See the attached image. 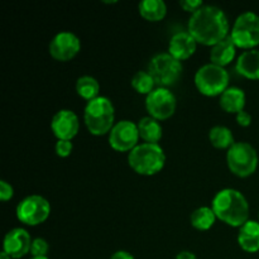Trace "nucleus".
<instances>
[{
    "label": "nucleus",
    "instance_id": "c85d7f7f",
    "mask_svg": "<svg viewBox=\"0 0 259 259\" xmlns=\"http://www.w3.org/2000/svg\"><path fill=\"white\" fill-rule=\"evenodd\" d=\"M180 5L184 10L194 14L197 9L202 7V2H200V0H182V2H180Z\"/></svg>",
    "mask_w": 259,
    "mask_h": 259
},
{
    "label": "nucleus",
    "instance_id": "bb28decb",
    "mask_svg": "<svg viewBox=\"0 0 259 259\" xmlns=\"http://www.w3.org/2000/svg\"><path fill=\"white\" fill-rule=\"evenodd\" d=\"M72 149L73 146L71 141H58L56 143V154L61 158H66V157L70 156Z\"/></svg>",
    "mask_w": 259,
    "mask_h": 259
},
{
    "label": "nucleus",
    "instance_id": "f8f14e48",
    "mask_svg": "<svg viewBox=\"0 0 259 259\" xmlns=\"http://www.w3.org/2000/svg\"><path fill=\"white\" fill-rule=\"evenodd\" d=\"M81 42L71 32H61L53 37L50 43V53L57 61H70L80 52Z\"/></svg>",
    "mask_w": 259,
    "mask_h": 259
},
{
    "label": "nucleus",
    "instance_id": "dca6fc26",
    "mask_svg": "<svg viewBox=\"0 0 259 259\" xmlns=\"http://www.w3.org/2000/svg\"><path fill=\"white\" fill-rule=\"evenodd\" d=\"M238 243L240 248L248 253H255L259 250V223L248 220L240 227L238 234Z\"/></svg>",
    "mask_w": 259,
    "mask_h": 259
},
{
    "label": "nucleus",
    "instance_id": "6e6552de",
    "mask_svg": "<svg viewBox=\"0 0 259 259\" xmlns=\"http://www.w3.org/2000/svg\"><path fill=\"white\" fill-rule=\"evenodd\" d=\"M233 42L238 48L253 50L259 45V17L253 12L240 14L230 33Z\"/></svg>",
    "mask_w": 259,
    "mask_h": 259
},
{
    "label": "nucleus",
    "instance_id": "f257e3e1",
    "mask_svg": "<svg viewBox=\"0 0 259 259\" xmlns=\"http://www.w3.org/2000/svg\"><path fill=\"white\" fill-rule=\"evenodd\" d=\"M189 33L197 43L212 47L229 35V22L220 8L202 5L190 18Z\"/></svg>",
    "mask_w": 259,
    "mask_h": 259
},
{
    "label": "nucleus",
    "instance_id": "2f4dec72",
    "mask_svg": "<svg viewBox=\"0 0 259 259\" xmlns=\"http://www.w3.org/2000/svg\"><path fill=\"white\" fill-rule=\"evenodd\" d=\"M176 259H197L196 255L191 252H187V250H184V252H180L177 254Z\"/></svg>",
    "mask_w": 259,
    "mask_h": 259
},
{
    "label": "nucleus",
    "instance_id": "4be33fe9",
    "mask_svg": "<svg viewBox=\"0 0 259 259\" xmlns=\"http://www.w3.org/2000/svg\"><path fill=\"white\" fill-rule=\"evenodd\" d=\"M209 139L210 143L218 149H229L235 143L232 131L223 125H217L210 129Z\"/></svg>",
    "mask_w": 259,
    "mask_h": 259
},
{
    "label": "nucleus",
    "instance_id": "a211bd4d",
    "mask_svg": "<svg viewBox=\"0 0 259 259\" xmlns=\"http://www.w3.org/2000/svg\"><path fill=\"white\" fill-rule=\"evenodd\" d=\"M235 70L244 77L259 80V51L249 50L239 56Z\"/></svg>",
    "mask_w": 259,
    "mask_h": 259
},
{
    "label": "nucleus",
    "instance_id": "423d86ee",
    "mask_svg": "<svg viewBox=\"0 0 259 259\" xmlns=\"http://www.w3.org/2000/svg\"><path fill=\"white\" fill-rule=\"evenodd\" d=\"M148 73L158 88H166L176 83L181 77V61L172 57L169 53H159L154 56L148 65Z\"/></svg>",
    "mask_w": 259,
    "mask_h": 259
},
{
    "label": "nucleus",
    "instance_id": "ddd939ff",
    "mask_svg": "<svg viewBox=\"0 0 259 259\" xmlns=\"http://www.w3.org/2000/svg\"><path fill=\"white\" fill-rule=\"evenodd\" d=\"M78 128H80V121L77 115L72 110L67 109L57 111L51 121V129L58 141L73 139L78 133Z\"/></svg>",
    "mask_w": 259,
    "mask_h": 259
},
{
    "label": "nucleus",
    "instance_id": "20e7f679",
    "mask_svg": "<svg viewBox=\"0 0 259 259\" xmlns=\"http://www.w3.org/2000/svg\"><path fill=\"white\" fill-rule=\"evenodd\" d=\"M129 166L142 176H152L164 167L166 156L158 144L142 143L129 152Z\"/></svg>",
    "mask_w": 259,
    "mask_h": 259
},
{
    "label": "nucleus",
    "instance_id": "39448f33",
    "mask_svg": "<svg viewBox=\"0 0 259 259\" xmlns=\"http://www.w3.org/2000/svg\"><path fill=\"white\" fill-rule=\"evenodd\" d=\"M195 85L205 96H219L229 85V73L224 67L207 63L197 70L195 75Z\"/></svg>",
    "mask_w": 259,
    "mask_h": 259
},
{
    "label": "nucleus",
    "instance_id": "2eb2a0df",
    "mask_svg": "<svg viewBox=\"0 0 259 259\" xmlns=\"http://www.w3.org/2000/svg\"><path fill=\"white\" fill-rule=\"evenodd\" d=\"M197 42L189 32H179L171 38L168 45V53L179 61L191 57L196 51Z\"/></svg>",
    "mask_w": 259,
    "mask_h": 259
},
{
    "label": "nucleus",
    "instance_id": "72a5a7b5",
    "mask_svg": "<svg viewBox=\"0 0 259 259\" xmlns=\"http://www.w3.org/2000/svg\"><path fill=\"white\" fill-rule=\"evenodd\" d=\"M30 259H48L47 257H33V258H30Z\"/></svg>",
    "mask_w": 259,
    "mask_h": 259
},
{
    "label": "nucleus",
    "instance_id": "5701e85b",
    "mask_svg": "<svg viewBox=\"0 0 259 259\" xmlns=\"http://www.w3.org/2000/svg\"><path fill=\"white\" fill-rule=\"evenodd\" d=\"M217 215L212 207L202 206L195 210L191 215V225L197 230H209L215 224Z\"/></svg>",
    "mask_w": 259,
    "mask_h": 259
},
{
    "label": "nucleus",
    "instance_id": "f03ea898",
    "mask_svg": "<svg viewBox=\"0 0 259 259\" xmlns=\"http://www.w3.org/2000/svg\"><path fill=\"white\" fill-rule=\"evenodd\" d=\"M212 210L218 219L234 228H240L248 222L249 205L242 192L234 189H224L215 195Z\"/></svg>",
    "mask_w": 259,
    "mask_h": 259
},
{
    "label": "nucleus",
    "instance_id": "473e14b6",
    "mask_svg": "<svg viewBox=\"0 0 259 259\" xmlns=\"http://www.w3.org/2000/svg\"><path fill=\"white\" fill-rule=\"evenodd\" d=\"M0 259H13V258L10 257L9 254H7V253H5L4 250H3V252H2V254H0Z\"/></svg>",
    "mask_w": 259,
    "mask_h": 259
},
{
    "label": "nucleus",
    "instance_id": "7ed1b4c3",
    "mask_svg": "<svg viewBox=\"0 0 259 259\" xmlns=\"http://www.w3.org/2000/svg\"><path fill=\"white\" fill-rule=\"evenodd\" d=\"M114 113L113 103L105 96H99L94 100L89 101L83 111V120L86 128L94 136H104L110 133L114 128Z\"/></svg>",
    "mask_w": 259,
    "mask_h": 259
},
{
    "label": "nucleus",
    "instance_id": "0eeeda50",
    "mask_svg": "<svg viewBox=\"0 0 259 259\" xmlns=\"http://www.w3.org/2000/svg\"><path fill=\"white\" fill-rule=\"evenodd\" d=\"M228 167L238 177L253 175L258 166V154L253 146L245 142H238L228 149Z\"/></svg>",
    "mask_w": 259,
    "mask_h": 259
},
{
    "label": "nucleus",
    "instance_id": "1a4fd4ad",
    "mask_svg": "<svg viewBox=\"0 0 259 259\" xmlns=\"http://www.w3.org/2000/svg\"><path fill=\"white\" fill-rule=\"evenodd\" d=\"M50 214V202L39 195H30V196L25 197L17 206L18 220L29 227H35V225L45 223Z\"/></svg>",
    "mask_w": 259,
    "mask_h": 259
},
{
    "label": "nucleus",
    "instance_id": "4468645a",
    "mask_svg": "<svg viewBox=\"0 0 259 259\" xmlns=\"http://www.w3.org/2000/svg\"><path fill=\"white\" fill-rule=\"evenodd\" d=\"M30 234L23 228L10 230L4 238V252L13 259H19L27 255L32 247Z\"/></svg>",
    "mask_w": 259,
    "mask_h": 259
},
{
    "label": "nucleus",
    "instance_id": "6ab92c4d",
    "mask_svg": "<svg viewBox=\"0 0 259 259\" xmlns=\"http://www.w3.org/2000/svg\"><path fill=\"white\" fill-rule=\"evenodd\" d=\"M220 106L224 111L230 114H238L244 110L245 94L239 88H228L220 95Z\"/></svg>",
    "mask_w": 259,
    "mask_h": 259
},
{
    "label": "nucleus",
    "instance_id": "c756f323",
    "mask_svg": "<svg viewBox=\"0 0 259 259\" xmlns=\"http://www.w3.org/2000/svg\"><path fill=\"white\" fill-rule=\"evenodd\" d=\"M237 123L240 126H249L250 123H252V115L245 110L240 111V113L237 114Z\"/></svg>",
    "mask_w": 259,
    "mask_h": 259
},
{
    "label": "nucleus",
    "instance_id": "412c9836",
    "mask_svg": "<svg viewBox=\"0 0 259 259\" xmlns=\"http://www.w3.org/2000/svg\"><path fill=\"white\" fill-rule=\"evenodd\" d=\"M139 14L148 22H159L167 14V5L162 0H143L138 5Z\"/></svg>",
    "mask_w": 259,
    "mask_h": 259
},
{
    "label": "nucleus",
    "instance_id": "cd10ccee",
    "mask_svg": "<svg viewBox=\"0 0 259 259\" xmlns=\"http://www.w3.org/2000/svg\"><path fill=\"white\" fill-rule=\"evenodd\" d=\"M13 195H14L13 187L7 181H0V199H2V201H8V200L12 199Z\"/></svg>",
    "mask_w": 259,
    "mask_h": 259
},
{
    "label": "nucleus",
    "instance_id": "f3484780",
    "mask_svg": "<svg viewBox=\"0 0 259 259\" xmlns=\"http://www.w3.org/2000/svg\"><path fill=\"white\" fill-rule=\"evenodd\" d=\"M235 52H237V46L233 42L232 37L228 35L225 39L220 40L219 43L212 46L211 52H210V60L214 65L225 67L234 60Z\"/></svg>",
    "mask_w": 259,
    "mask_h": 259
},
{
    "label": "nucleus",
    "instance_id": "9b49d317",
    "mask_svg": "<svg viewBox=\"0 0 259 259\" xmlns=\"http://www.w3.org/2000/svg\"><path fill=\"white\" fill-rule=\"evenodd\" d=\"M139 131L137 124L129 120H121L114 125L109 133V144L118 152L133 151L138 146Z\"/></svg>",
    "mask_w": 259,
    "mask_h": 259
},
{
    "label": "nucleus",
    "instance_id": "a878e982",
    "mask_svg": "<svg viewBox=\"0 0 259 259\" xmlns=\"http://www.w3.org/2000/svg\"><path fill=\"white\" fill-rule=\"evenodd\" d=\"M48 249H50V245H48L47 240L43 238H35L32 242L30 253L33 257H47Z\"/></svg>",
    "mask_w": 259,
    "mask_h": 259
},
{
    "label": "nucleus",
    "instance_id": "b1692460",
    "mask_svg": "<svg viewBox=\"0 0 259 259\" xmlns=\"http://www.w3.org/2000/svg\"><path fill=\"white\" fill-rule=\"evenodd\" d=\"M76 91H77L78 96L88 100L89 103V101L99 98L100 85L96 78L91 77V76H82L76 82Z\"/></svg>",
    "mask_w": 259,
    "mask_h": 259
},
{
    "label": "nucleus",
    "instance_id": "7c9ffc66",
    "mask_svg": "<svg viewBox=\"0 0 259 259\" xmlns=\"http://www.w3.org/2000/svg\"><path fill=\"white\" fill-rule=\"evenodd\" d=\"M110 259H134V257L131 253L125 252V250H118V252L111 255Z\"/></svg>",
    "mask_w": 259,
    "mask_h": 259
},
{
    "label": "nucleus",
    "instance_id": "aec40b11",
    "mask_svg": "<svg viewBox=\"0 0 259 259\" xmlns=\"http://www.w3.org/2000/svg\"><path fill=\"white\" fill-rule=\"evenodd\" d=\"M139 131V137L143 139L146 143L158 144L159 139L162 138V125L157 119L152 118V116H144L137 124Z\"/></svg>",
    "mask_w": 259,
    "mask_h": 259
},
{
    "label": "nucleus",
    "instance_id": "393cba45",
    "mask_svg": "<svg viewBox=\"0 0 259 259\" xmlns=\"http://www.w3.org/2000/svg\"><path fill=\"white\" fill-rule=\"evenodd\" d=\"M132 86H133V89L138 94L149 95L154 90L156 82H154V80L148 72H146V71H138L133 76V78H132Z\"/></svg>",
    "mask_w": 259,
    "mask_h": 259
},
{
    "label": "nucleus",
    "instance_id": "9d476101",
    "mask_svg": "<svg viewBox=\"0 0 259 259\" xmlns=\"http://www.w3.org/2000/svg\"><path fill=\"white\" fill-rule=\"evenodd\" d=\"M177 101L172 91L166 88H157L146 99V109L149 116L157 120H166L176 111Z\"/></svg>",
    "mask_w": 259,
    "mask_h": 259
}]
</instances>
